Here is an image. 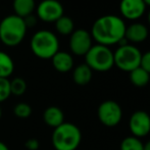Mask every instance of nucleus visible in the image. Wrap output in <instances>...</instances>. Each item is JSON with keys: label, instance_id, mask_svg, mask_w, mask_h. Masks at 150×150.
Returning <instances> with one entry per match:
<instances>
[{"label": "nucleus", "instance_id": "f257e3e1", "mask_svg": "<svg viewBox=\"0 0 150 150\" xmlns=\"http://www.w3.org/2000/svg\"><path fill=\"white\" fill-rule=\"evenodd\" d=\"M126 25L117 16L107 14L99 18L92 27V37L100 45L108 46L117 44L125 38Z\"/></svg>", "mask_w": 150, "mask_h": 150}, {"label": "nucleus", "instance_id": "f03ea898", "mask_svg": "<svg viewBox=\"0 0 150 150\" xmlns=\"http://www.w3.org/2000/svg\"><path fill=\"white\" fill-rule=\"evenodd\" d=\"M82 141L81 130L71 122H63L54 129L52 145L55 150H76Z\"/></svg>", "mask_w": 150, "mask_h": 150}, {"label": "nucleus", "instance_id": "7ed1b4c3", "mask_svg": "<svg viewBox=\"0 0 150 150\" xmlns=\"http://www.w3.org/2000/svg\"><path fill=\"white\" fill-rule=\"evenodd\" d=\"M26 31L24 18L18 16H6L0 23V40L7 46H16L25 38Z\"/></svg>", "mask_w": 150, "mask_h": 150}, {"label": "nucleus", "instance_id": "20e7f679", "mask_svg": "<svg viewBox=\"0 0 150 150\" xmlns=\"http://www.w3.org/2000/svg\"><path fill=\"white\" fill-rule=\"evenodd\" d=\"M58 39L53 33L49 31H39L33 36L31 40V49L37 57L42 59H49L58 52Z\"/></svg>", "mask_w": 150, "mask_h": 150}, {"label": "nucleus", "instance_id": "39448f33", "mask_svg": "<svg viewBox=\"0 0 150 150\" xmlns=\"http://www.w3.org/2000/svg\"><path fill=\"white\" fill-rule=\"evenodd\" d=\"M85 59L86 64L96 71H107L115 65L113 52L107 46L100 44L90 48L85 55Z\"/></svg>", "mask_w": 150, "mask_h": 150}, {"label": "nucleus", "instance_id": "423d86ee", "mask_svg": "<svg viewBox=\"0 0 150 150\" xmlns=\"http://www.w3.org/2000/svg\"><path fill=\"white\" fill-rule=\"evenodd\" d=\"M142 53L137 47L133 45L120 46L113 53V61L120 69L124 71H132L140 67Z\"/></svg>", "mask_w": 150, "mask_h": 150}, {"label": "nucleus", "instance_id": "0eeeda50", "mask_svg": "<svg viewBox=\"0 0 150 150\" xmlns=\"http://www.w3.org/2000/svg\"><path fill=\"white\" fill-rule=\"evenodd\" d=\"M97 115L105 127H117L122 119V109L115 100H105L98 106Z\"/></svg>", "mask_w": 150, "mask_h": 150}, {"label": "nucleus", "instance_id": "6e6552de", "mask_svg": "<svg viewBox=\"0 0 150 150\" xmlns=\"http://www.w3.org/2000/svg\"><path fill=\"white\" fill-rule=\"evenodd\" d=\"M129 129L132 136L143 138L150 133V115L144 110H137L131 115Z\"/></svg>", "mask_w": 150, "mask_h": 150}, {"label": "nucleus", "instance_id": "1a4fd4ad", "mask_svg": "<svg viewBox=\"0 0 150 150\" xmlns=\"http://www.w3.org/2000/svg\"><path fill=\"white\" fill-rule=\"evenodd\" d=\"M69 47L71 52L76 55H86L92 47L91 35L83 29L74 31L69 40Z\"/></svg>", "mask_w": 150, "mask_h": 150}, {"label": "nucleus", "instance_id": "9d476101", "mask_svg": "<svg viewBox=\"0 0 150 150\" xmlns=\"http://www.w3.org/2000/svg\"><path fill=\"white\" fill-rule=\"evenodd\" d=\"M37 13L44 22H56L63 16V7L57 0H44L38 6Z\"/></svg>", "mask_w": 150, "mask_h": 150}, {"label": "nucleus", "instance_id": "9b49d317", "mask_svg": "<svg viewBox=\"0 0 150 150\" xmlns=\"http://www.w3.org/2000/svg\"><path fill=\"white\" fill-rule=\"evenodd\" d=\"M122 14L131 21L137 20L144 14L146 5L143 0H122L120 4Z\"/></svg>", "mask_w": 150, "mask_h": 150}, {"label": "nucleus", "instance_id": "f8f14e48", "mask_svg": "<svg viewBox=\"0 0 150 150\" xmlns=\"http://www.w3.org/2000/svg\"><path fill=\"white\" fill-rule=\"evenodd\" d=\"M148 37V30L142 24L135 23L126 28V33H125V38L127 41L134 42V43H141L145 41Z\"/></svg>", "mask_w": 150, "mask_h": 150}, {"label": "nucleus", "instance_id": "ddd939ff", "mask_svg": "<svg viewBox=\"0 0 150 150\" xmlns=\"http://www.w3.org/2000/svg\"><path fill=\"white\" fill-rule=\"evenodd\" d=\"M43 119L48 127L55 129L64 122V115H63V111L59 107L49 106L44 111Z\"/></svg>", "mask_w": 150, "mask_h": 150}, {"label": "nucleus", "instance_id": "4468645a", "mask_svg": "<svg viewBox=\"0 0 150 150\" xmlns=\"http://www.w3.org/2000/svg\"><path fill=\"white\" fill-rule=\"evenodd\" d=\"M51 59L54 69L59 73H67L74 67V59L71 54L67 52L58 51L57 53L54 54Z\"/></svg>", "mask_w": 150, "mask_h": 150}, {"label": "nucleus", "instance_id": "2eb2a0df", "mask_svg": "<svg viewBox=\"0 0 150 150\" xmlns=\"http://www.w3.org/2000/svg\"><path fill=\"white\" fill-rule=\"evenodd\" d=\"M73 79L79 86H85L90 83L92 79V69L86 63L78 65L73 73Z\"/></svg>", "mask_w": 150, "mask_h": 150}, {"label": "nucleus", "instance_id": "dca6fc26", "mask_svg": "<svg viewBox=\"0 0 150 150\" xmlns=\"http://www.w3.org/2000/svg\"><path fill=\"white\" fill-rule=\"evenodd\" d=\"M35 8V1L34 0H14L13 9L16 16L22 18H28L32 14Z\"/></svg>", "mask_w": 150, "mask_h": 150}, {"label": "nucleus", "instance_id": "f3484780", "mask_svg": "<svg viewBox=\"0 0 150 150\" xmlns=\"http://www.w3.org/2000/svg\"><path fill=\"white\" fill-rule=\"evenodd\" d=\"M130 80L133 85L136 87H145L149 83L150 75L141 67H139L130 71Z\"/></svg>", "mask_w": 150, "mask_h": 150}, {"label": "nucleus", "instance_id": "a211bd4d", "mask_svg": "<svg viewBox=\"0 0 150 150\" xmlns=\"http://www.w3.org/2000/svg\"><path fill=\"white\" fill-rule=\"evenodd\" d=\"M14 69V64L11 57L5 52L0 51V78L7 79Z\"/></svg>", "mask_w": 150, "mask_h": 150}, {"label": "nucleus", "instance_id": "6ab92c4d", "mask_svg": "<svg viewBox=\"0 0 150 150\" xmlns=\"http://www.w3.org/2000/svg\"><path fill=\"white\" fill-rule=\"evenodd\" d=\"M55 28L62 35H69L74 32V22L69 16H61L55 22Z\"/></svg>", "mask_w": 150, "mask_h": 150}, {"label": "nucleus", "instance_id": "aec40b11", "mask_svg": "<svg viewBox=\"0 0 150 150\" xmlns=\"http://www.w3.org/2000/svg\"><path fill=\"white\" fill-rule=\"evenodd\" d=\"M144 144L139 138L134 136L126 137L120 142V150H143Z\"/></svg>", "mask_w": 150, "mask_h": 150}, {"label": "nucleus", "instance_id": "412c9836", "mask_svg": "<svg viewBox=\"0 0 150 150\" xmlns=\"http://www.w3.org/2000/svg\"><path fill=\"white\" fill-rule=\"evenodd\" d=\"M10 93L14 96H22L27 90V83L22 78H14L12 81H9Z\"/></svg>", "mask_w": 150, "mask_h": 150}, {"label": "nucleus", "instance_id": "4be33fe9", "mask_svg": "<svg viewBox=\"0 0 150 150\" xmlns=\"http://www.w3.org/2000/svg\"><path fill=\"white\" fill-rule=\"evenodd\" d=\"M13 113L18 119H28L32 115V107L28 103H18L13 108Z\"/></svg>", "mask_w": 150, "mask_h": 150}, {"label": "nucleus", "instance_id": "5701e85b", "mask_svg": "<svg viewBox=\"0 0 150 150\" xmlns=\"http://www.w3.org/2000/svg\"><path fill=\"white\" fill-rule=\"evenodd\" d=\"M11 95L10 93V85L8 79L0 78V103L5 101Z\"/></svg>", "mask_w": 150, "mask_h": 150}, {"label": "nucleus", "instance_id": "b1692460", "mask_svg": "<svg viewBox=\"0 0 150 150\" xmlns=\"http://www.w3.org/2000/svg\"><path fill=\"white\" fill-rule=\"evenodd\" d=\"M140 67H142L144 71H146L147 73L150 75V51L146 52V53H144V54H142Z\"/></svg>", "mask_w": 150, "mask_h": 150}, {"label": "nucleus", "instance_id": "393cba45", "mask_svg": "<svg viewBox=\"0 0 150 150\" xmlns=\"http://www.w3.org/2000/svg\"><path fill=\"white\" fill-rule=\"evenodd\" d=\"M25 146H26V148L28 150H38L40 147V143L37 139L31 138V139H29V140L26 141Z\"/></svg>", "mask_w": 150, "mask_h": 150}, {"label": "nucleus", "instance_id": "a878e982", "mask_svg": "<svg viewBox=\"0 0 150 150\" xmlns=\"http://www.w3.org/2000/svg\"><path fill=\"white\" fill-rule=\"evenodd\" d=\"M0 150H9V148H8V146L5 143L0 141Z\"/></svg>", "mask_w": 150, "mask_h": 150}, {"label": "nucleus", "instance_id": "bb28decb", "mask_svg": "<svg viewBox=\"0 0 150 150\" xmlns=\"http://www.w3.org/2000/svg\"><path fill=\"white\" fill-rule=\"evenodd\" d=\"M143 150H150V140L147 141L143 146Z\"/></svg>", "mask_w": 150, "mask_h": 150}, {"label": "nucleus", "instance_id": "cd10ccee", "mask_svg": "<svg viewBox=\"0 0 150 150\" xmlns=\"http://www.w3.org/2000/svg\"><path fill=\"white\" fill-rule=\"evenodd\" d=\"M143 2L145 3V5H150V0H143Z\"/></svg>", "mask_w": 150, "mask_h": 150}, {"label": "nucleus", "instance_id": "c85d7f7f", "mask_svg": "<svg viewBox=\"0 0 150 150\" xmlns=\"http://www.w3.org/2000/svg\"><path fill=\"white\" fill-rule=\"evenodd\" d=\"M1 117H2V109H1V107H0V119H1Z\"/></svg>", "mask_w": 150, "mask_h": 150}, {"label": "nucleus", "instance_id": "c756f323", "mask_svg": "<svg viewBox=\"0 0 150 150\" xmlns=\"http://www.w3.org/2000/svg\"><path fill=\"white\" fill-rule=\"evenodd\" d=\"M148 22H149V25H150V11H149V14H148Z\"/></svg>", "mask_w": 150, "mask_h": 150}]
</instances>
